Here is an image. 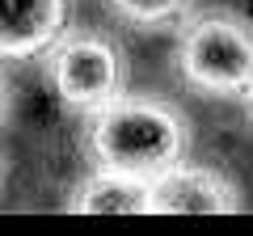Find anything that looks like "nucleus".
<instances>
[{"label":"nucleus","instance_id":"1","mask_svg":"<svg viewBox=\"0 0 253 236\" xmlns=\"http://www.w3.org/2000/svg\"><path fill=\"white\" fill-rule=\"evenodd\" d=\"M84 148L101 169L152 182L190 152V118L156 93H118L110 106L84 118Z\"/></svg>","mask_w":253,"mask_h":236},{"label":"nucleus","instance_id":"2","mask_svg":"<svg viewBox=\"0 0 253 236\" xmlns=\"http://www.w3.org/2000/svg\"><path fill=\"white\" fill-rule=\"evenodd\" d=\"M173 72L203 97L241 101L253 89V21L232 9L190 13L173 30Z\"/></svg>","mask_w":253,"mask_h":236},{"label":"nucleus","instance_id":"3","mask_svg":"<svg viewBox=\"0 0 253 236\" xmlns=\"http://www.w3.org/2000/svg\"><path fill=\"white\" fill-rule=\"evenodd\" d=\"M42 72L59 106L84 122L101 106H110L118 93H126V51L106 30L68 26L46 46Z\"/></svg>","mask_w":253,"mask_h":236},{"label":"nucleus","instance_id":"4","mask_svg":"<svg viewBox=\"0 0 253 236\" xmlns=\"http://www.w3.org/2000/svg\"><path fill=\"white\" fill-rule=\"evenodd\" d=\"M245 202L228 173L177 160L148 182V215H236Z\"/></svg>","mask_w":253,"mask_h":236},{"label":"nucleus","instance_id":"5","mask_svg":"<svg viewBox=\"0 0 253 236\" xmlns=\"http://www.w3.org/2000/svg\"><path fill=\"white\" fill-rule=\"evenodd\" d=\"M72 0H0V64L42 59L72 26Z\"/></svg>","mask_w":253,"mask_h":236},{"label":"nucleus","instance_id":"6","mask_svg":"<svg viewBox=\"0 0 253 236\" xmlns=\"http://www.w3.org/2000/svg\"><path fill=\"white\" fill-rule=\"evenodd\" d=\"M63 211H72V215H148V182L93 164L68 190Z\"/></svg>","mask_w":253,"mask_h":236},{"label":"nucleus","instance_id":"7","mask_svg":"<svg viewBox=\"0 0 253 236\" xmlns=\"http://www.w3.org/2000/svg\"><path fill=\"white\" fill-rule=\"evenodd\" d=\"M118 21L135 30H177L194 13V0H106Z\"/></svg>","mask_w":253,"mask_h":236},{"label":"nucleus","instance_id":"8","mask_svg":"<svg viewBox=\"0 0 253 236\" xmlns=\"http://www.w3.org/2000/svg\"><path fill=\"white\" fill-rule=\"evenodd\" d=\"M9 110H13V89H9V76L0 68V127L9 122Z\"/></svg>","mask_w":253,"mask_h":236},{"label":"nucleus","instance_id":"9","mask_svg":"<svg viewBox=\"0 0 253 236\" xmlns=\"http://www.w3.org/2000/svg\"><path fill=\"white\" fill-rule=\"evenodd\" d=\"M241 106H245V118H249V127H253V89L241 97Z\"/></svg>","mask_w":253,"mask_h":236},{"label":"nucleus","instance_id":"10","mask_svg":"<svg viewBox=\"0 0 253 236\" xmlns=\"http://www.w3.org/2000/svg\"><path fill=\"white\" fill-rule=\"evenodd\" d=\"M0 182H4V160H0Z\"/></svg>","mask_w":253,"mask_h":236}]
</instances>
